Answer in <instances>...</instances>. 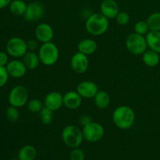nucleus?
Listing matches in <instances>:
<instances>
[{"label": "nucleus", "mask_w": 160, "mask_h": 160, "mask_svg": "<svg viewBox=\"0 0 160 160\" xmlns=\"http://www.w3.org/2000/svg\"><path fill=\"white\" fill-rule=\"evenodd\" d=\"M41 63L46 67H51L58 62L59 50L57 45L52 42L42 43L38 50Z\"/></svg>", "instance_id": "7ed1b4c3"}, {"label": "nucleus", "mask_w": 160, "mask_h": 160, "mask_svg": "<svg viewBox=\"0 0 160 160\" xmlns=\"http://www.w3.org/2000/svg\"><path fill=\"white\" fill-rule=\"evenodd\" d=\"M34 36L42 44L52 42L54 38V30L49 23H39L34 30Z\"/></svg>", "instance_id": "9b49d317"}, {"label": "nucleus", "mask_w": 160, "mask_h": 160, "mask_svg": "<svg viewBox=\"0 0 160 160\" xmlns=\"http://www.w3.org/2000/svg\"><path fill=\"white\" fill-rule=\"evenodd\" d=\"M37 149L31 145H26L22 147L18 152V160H35L37 158Z\"/></svg>", "instance_id": "412c9836"}, {"label": "nucleus", "mask_w": 160, "mask_h": 160, "mask_svg": "<svg viewBox=\"0 0 160 160\" xmlns=\"http://www.w3.org/2000/svg\"><path fill=\"white\" fill-rule=\"evenodd\" d=\"M98 44L92 38H85L81 40L78 45V51L86 56H91L96 52Z\"/></svg>", "instance_id": "f3484780"}, {"label": "nucleus", "mask_w": 160, "mask_h": 160, "mask_svg": "<svg viewBox=\"0 0 160 160\" xmlns=\"http://www.w3.org/2000/svg\"><path fill=\"white\" fill-rule=\"evenodd\" d=\"M100 11L109 20L115 19L120 12L119 5L115 0H103L100 5Z\"/></svg>", "instance_id": "dca6fc26"}, {"label": "nucleus", "mask_w": 160, "mask_h": 160, "mask_svg": "<svg viewBox=\"0 0 160 160\" xmlns=\"http://www.w3.org/2000/svg\"><path fill=\"white\" fill-rule=\"evenodd\" d=\"M82 131L84 140L91 143L99 142L105 134V129L102 125L94 121L83 126Z\"/></svg>", "instance_id": "423d86ee"}, {"label": "nucleus", "mask_w": 160, "mask_h": 160, "mask_svg": "<svg viewBox=\"0 0 160 160\" xmlns=\"http://www.w3.org/2000/svg\"><path fill=\"white\" fill-rule=\"evenodd\" d=\"M147 23L150 31H160V12H155L147 19Z\"/></svg>", "instance_id": "b1692460"}, {"label": "nucleus", "mask_w": 160, "mask_h": 160, "mask_svg": "<svg viewBox=\"0 0 160 160\" xmlns=\"http://www.w3.org/2000/svg\"><path fill=\"white\" fill-rule=\"evenodd\" d=\"M28 4L23 0H12L9 6L11 13L17 17L24 15Z\"/></svg>", "instance_id": "5701e85b"}, {"label": "nucleus", "mask_w": 160, "mask_h": 160, "mask_svg": "<svg viewBox=\"0 0 160 160\" xmlns=\"http://www.w3.org/2000/svg\"><path fill=\"white\" fill-rule=\"evenodd\" d=\"M6 49L9 56L16 59L22 58L28 51L27 42L20 37H12L9 38L6 42Z\"/></svg>", "instance_id": "0eeeda50"}, {"label": "nucleus", "mask_w": 160, "mask_h": 160, "mask_svg": "<svg viewBox=\"0 0 160 160\" xmlns=\"http://www.w3.org/2000/svg\"><path fill=\"white\" fill-rule=\"evenodd\" d=\"M148 48L160 54V31H149L145 35Z\"/></svg>", "instance_id": "a211bd4d"}, {"label": "nucleus", "mask_w": 160, "mask_h": 160, "mask_svg": "<svg viewBox=\"0 0 160 160\" xmlns=\"http://www.w3.org/2000/svg\"><path fill=\"white\" fill-rule=\"evenodd\" d=\"M92 121V118H91L90 116L88 115H83L80 117V123H81L82 126H84V125H86L87 123H90V122Z\"/></svg>", "instance_id": "72a5a7b5"}, {"label": "nucleus", "mask_w": 160, "mask_h": 160, "mask_svg": "<svg viewBox=\"0 0 160 160\" xmlns=\"http://www.w3.org/2000/svg\"><path fill=\"white\" fill-rule=\"evenodd\" d=\"M28 91L24 86L16 85L9 92L8 100L10 106L20 108L27 105L28 102Z\"/></svg>", "instance_id": "6e6552de"}, {"label": "nucleus", "mask_w": 160, "mask_h": 160, "mask_svg": "<svg viewBox=\"0 0 160 160\" xmlns=\"http://www.w3.org/2000/svg\"><path fill=\"white\" fill-rule=\"evenodd\" d=\"M43 102L45 107L56 112L63 106V95L59 92H51L45 95Z\"/></svg>", "instance_id": "ddd939ff"}, {"label": "nucleus", "mask_w": 160, "mask_h": 160, "mask_svg": "<svg viewBox=\"0 0 160 160\" xmlns=\"http://www.w3.org/2000/svg\"><path fill=\"white\" fill-rule=\"evenodd\" d=\"M39 117H40L41 122L44 125L48 126L52 123L53 118H54V112L48 108L44 107L39 112Z\"/></svg>", "instance_id": "a878e982"}, {"label": "nucleus", "mask_w": 160, "mask_h": 160, "mask_svg": "<svg viewBox=\"0 0 160 160\" xmlns=\"http://www.w3.org/2000/svg\"><path fill=\"white\" fill-rule=\"evenodd\" d=\"M134 32L141 35H146L149 32V28L146 20H139L134 26Z\"/></svg>", "instance_id": "cd10ccee"}, {"label": "nucleus", "mask_w": 160, "mask_h": 160, "mask_svg": "<svg viewBox=\"0 0 160 160\" xmlns=\"http://www.w3.org/2000/svg\"><path fill=\"white\" fill-rule=\"evenodd\" d=\"M115 19L118 24L121 25V26H125V25L128 24V23L130 22L131 17H130V15L127 12L120 11Z\"/></svg>", "instance_id": "c756f323"}, {"label": "nucleus", "mask_w": 160, "mask_h": 160, "mask_svg": "<svg viewBox=\"0 0 160 160\" xmlns=\"http://www.w3.org/2000/svg\"><path fill=\"white\" fill-rule=\"evenodd\" d=\"M62 142L70 148H78L84 140L82 129L75 125H67L61 133Z\"/></svg>", "instance_id": "20e7f679"}, {"label": "nucleus", "mask_w": 160, "mask_h": 160, "mask_svg": "<svg viewBox=\"0 0 160 160\" xmlns=\"http://www.w3.org/2000/svg\"><path fill=\"white\" fill-rule=\"evenodd\" d=\"M70 67L73 71L76 73L83 74L87 71L89 67L88 57L78 51L72 56L70 59Z\"/></svg>", "instance_id": "1a4fd4ad"}, {"label": "nucleus", "mask_w": 160, "mask_h": 160, "mask_svg": "<svg viewBox=\"0 0 160 160\" xmlns=\"http://www.w3.org/2000/svg\"><path fill=\"white\" fill-rule=\"evenodd\" d=\"M6 67L9 77L13 78H23L28 70L23 61L19 59H12L9 61Z\"/></svg>", "instance_id": "4468645a"}, {"label": "nucleus", "mask_w": 160, "mask_h": 160, "mask_svg": "<svg viewBox=\"0 0 160 160\" xmlns=\"http://www.w3.org/2000/svg\"><path fill=\"white\" fill-rule=\"evenodd\" d=\"M82 99L77 91H69L63 95V106L67 109L74 110L81 106Z\"/></svg>", "instance_id": "2eb2a0df"}, {"label": "nucleus", "mask_w": 160, "mask_h": 160, "mask_svg": "<svg viewBox=\"0 0 160 160\" xmlns=\"http://www.w3.org/2000/svg\"><path fill=\"white\" fill-rule=\"evenodd\" d=\"M112 121L115 126L120 130H128L134 125L135 112L128 106H120L112 112Z\"/></svg>", "instance_id": "f257e3e1"}, {"label": "nucleus", "mask_w": 160, "mask_h": 160, "mask_svg": "<svg viewBox=\"0 0 160 160\" xmlns=\"http://www.w3.org/2000/svg\"><path fill=\"white\" fill-rule=\"evenodd\" d=\"M125 45L128 52L134 56L142 55L148 49L145 36L141 35L135 32L128 35Z\"/></svg>", "instance_id": "39448f33"}, {"label": "nucleus", "mask_w": 160, "mask_h": 160, "mask_svg": "<svg viewBox=\"0 0 160 160\" xmlns=\"http://www.w3.org/2000/svg\"><path fill=\"white\" fill-rule=\"evenodd\" d=\"M110 96L109 94L103 90H99L94 97V102L98 109H107L110 105Z\"/></svg>", "instance_id": "aec40b11"}, {"label": "nucleus", "mask_w": 160, "mask_h": 160, "mask_svg": "<svg viewBox=\"0 0 160 160\" xmlns=\"http://www.w3.org/2000/svg\"><path fill=\"white\" fill-rule=\"evenodd\" d=\"M160 54L151 49H147L142 56V61L148 67H155L159 63Z\"/></svg>", "instance_id": "4be33fe9"}, {"label": "nucleus", "mask_w": 160, "mask_h": 160, "mask_svg": "<svg viewBox=\"0 0 160 160\" xmlns=\"http://www.w3.org/2000/svg\"><path fill=\"white\" fill-rule=\"evenodd\" d=\"M45 14V9L42 3L38 2H32L28 4L26 12L23 16L25 20L34 22L40 20Z\"/></svg>", "instance_id": "9d476101"}, {"label": "nucleus", "mask_w": 160, "mask_h": 160, "mask_svg": "<svg viewBox=\"0 0 160 160\" xmlns=\"http://www.w3.org/2000/svg\"><path fill=\"white\" fill-rule=\"evenodd\" d=\"M19 108L15 106H10L6 109V117L9 122H17L20 118V112L18 110Z\"/></svg>", "instance_id": "bb28decb"}, {"label": "nucleus", "mask_w": 160, "mask_h": 160, "mask_svg": "<svg viewBox=\"0 0 160 160\" xmlns=\"http://www.w3.org/2000/svg\"><path fill=\"white\" fill-rule=\"evenodd\" d=\"M69 157H70V160H84L85 154L84 151L78 147V148H72Z\"/></svg>", "instance_id": "c85d7f7f"}, {"label": "nucleus", "mask_w": 160, "mask_h": 160, "mask_svg": "<svg viewBox=\"0 0 160 160\" xmlns=\"http://www.w3.org/2000/svg\"><path fill=\"white\" fill-rule=\"evenodd\" d=\"M109 19L101 12H95L88 17L85 22V29L92 36H101L108 31Z\"/></svg>", "instance_id": "f03ea898"}, {"label": "nucleus", "mask_w": 160, "mask_h": 160, "mask_svg": "<svg viewBox=\"0 0 160 160\" xmlns=\"http://www.w3.org/2000/svg\"><path fill=\"white\" fill-rule=\"evenodd\" d=\"M23 62L24 65L26 66L27 69L30 70H35L38 67L39 64H40V59L38 53L35 52L28 51L26 54L23 56Z\"/></svg>", "instance_id": "6ab92c4d"}, {"label": "nucleus", "mask_w": 160, "mask_h": 160, "mask_svg": "<svg viewBox=\"0 0 160 160\" xmlns=\"http://www.w3.org/2000/svg\"><path fill=\"white\" fill-rule=\"evenodd\" d=\"M12 0H0V9H4L6 6H9Z\"/></svg>", "instance_id": "f704fd0d"}, {"label": "nucleus", "mask_w": 160, "mask_h": 160, "mask_svg": "<svg viewBox=\"0 0 160 160\" xmlns=\"http://www.w3.org/2000/svg\"><path fill=\"white\" fill-rule=\"evenodd\" d=\"M27 107H28L29 112H32V113H39L42 109L45 107V106L42 100L38 99V98H32L28 102Z\"/></svg>", "instance_id": "393cba45"}, {"label": "nucleus", "mask_w": 160, "mask_h": 160, "mask_svg": "<svg viewBox=\"0 0 160 160\" xmlns=\"http://www.w3.org/2000/svg\"><path fill=\"white\" fill-rule=\"evenodd\" d=\"M9 75L6 67L0 66V88L4 87L9 81Z\"/></svg>", "instance_id": "7c9ffc66"}, {"label": "nucleus", "mask_w": 160, "mask_h": 160, "mask_svg": "<svg viewBox=\"0 0 160 160\" xmlns=\"http://www.w3.org/2000/svg\"><path fill=\"white\" fill-rule=\"evenodd\" d=\"M27 46H28V51L35 52L39 48V42L37 39H31L27 42Z\"/></svg>", "instance_id": "2f4dec72"}, {"label": "nucleus", "mask_w": 160, "mask_h": 160, "mask_svg": "<svg viewBox=\"0 0 160 160\" xmlns=\"http://www.w3.org/2000/svg\"><path fill=\"white\" fill-rule=\"evenodd\" d=\"M76 91L83 98H94L97 92L99 91L98 85L91 81H84L77 86Z\"/></svg>", "instance_id": "f8f14e48"}, {"label": "nucleus", "mask_w": 160, "mask_h": 160, "mask_svg": "<svg viewBox=\"0 0 160 160\" xmlns=\"http://www.w3.org/2000/svg\"><path fill=\"white\" fill-rule=\"evenodd\" d=\"M9 62V54L5 52H0V66L6 67Z\"/></svg>", "instance_id": "473e14b6"}]
</instances>
